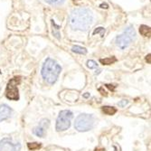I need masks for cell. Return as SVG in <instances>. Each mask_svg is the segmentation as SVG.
I'll list each match as a JSON object with an SVG mask.
<instances>
[{
    "instance_id": "1",
    "label": "cell",
    "mask_w": 151,
    "mask_h": 151,
    "mask_svg": "<svg viewBox=\"0 0 151 151\" xmlns=\"http://www.w3.org/2000/svg\"><path fill=\"white\" fill-rule=\"evenodd\" d=\"M93 21V16L90 9L81 7L72 11L69 16V23L73 30L87 31Z\"/></svg>"
},
{
    "instance_id": "2",
    "label": "cell",
    "mask_w": 151,
    "mask_h": 151,
    "mask_svg": "<svg viewBox=\"0 0 151 151\" xmlns=\"http://www.w3.org/2000/svg\"><path fill=\"white\" fill-rule=\"evenodd\" d=\"M62 72V67L51 58H47L42 67V76L49 84H54Z\"/></svg>"
},
{
    "instance_id": "3",
    "label": "cell",
    "mask_w": 151,
    "mask_h": 151,
    "mask_svg": "<svg viewBox=\"0 0 151 151\" xmlns=\"http://www.w3.org/2000/svg\"><path fill=\"white\" fill-rule=\"evenodd\" d=\"M135 38H136V32L133 26H130L128 28H126V30L121 35H119L116 37V45L123 50L127 48Z\"/></svg>"
},
{
    "instance_id": "4",
    "label": "cell",
    "mask_w": 151,
    "mask_h": 151,
    "mask_svg": "<svg viewBox=\"0 0 151 151\" xmlns=\"http://www.w3.org/2000/svg\"><path fill=\"white\" fill-rule=\"evenodd\" d=\"M94 119L92 115L90 114H81L76 118L74 122V128L80 132L89 131L93 128Z\"/></svg>"
},
{
    "instance_id": "5",
    "label": "cell",
    "mask_w": 151,
    "mask_h": 151,
    "mask_svg": "<svg viewBox=\"0 0 151 151\" xmlns=\"http://www.w3.org/2000/svg\"><path fill=\"white\" fill-rule=\"evenodd\" d=\"M73 118V114L71 110H62L60 111L58 118L56 119V130L58 132L60 131H65L71 127V121Z\"/></svg>"
},
{
    "instance_id": "6",
    "label": "cell",
    "mask_w": 151,
    "mask_h": 151,
    "mask_svg": "<svg viewBox=\"0 0 151 151\" xmlns=\"http://www.w3.org/2000/svg\"><path fill=\"white\" fill-rule=\"evenodd\" d=\"M21 78L20 77H14L11 79L7 86L5 88V97L11 100H19V93H18L17 85L20 83Z\"/></svg>"
},
{
    "instance_id": "7",
    "label": "cell",
    "mask_w": 151,
    "mask_h": 151,
    "mask_svg": "<svg viewBox=\"0 0 151 151\" xmlns=\"http://www.w3.org/2000/svg\"><path fill=\"white\" fill-rule=\"evenodd\" d=\"M20 143H13L9 137H5L0 141V151H20Z\"/></svg>"
},
{
    "instance_id": "8",
    "label": "cell",
    "mask_w": 151,
    "mask_h": 151,
    "mask_svg": "<svg viewBox=\"0 0 151 151\" xmlns=\"http://www.w3.org/2000/svg\"><path fill=\"white\" fill-rule=\"evenodd\" d=\"M50 121L47 118H43L39 125L33 129V133L39 137H43L45 135V129L49 127Z\"/></svg>"
},
{
    "instance_id": "9",
    "label": "cell",
    "mask_w": 151,
    "mask_h": 151,
    "mask_svg": "<svg viewBox=\"0 0 151 151\" xmlns=\"http://www.w3.org/2000/svg\"><path fill=\"white\" fill-rule=\"evenodd\" d=\"M12 113V110L10 107L7 106V104H2L0 105V122L5 121L10 117Z\"/></svg>"
},
{
    "instance_id": "10",
    "label": "cell",
    "mask_w": 151,
    "mask_h": 151,
    "mask_svg": "<svg viewBox=\"0 0 151 151\" xmlns=\"http://www.w3.org/2000/svg\"><path fill=\"white\" fill-rule=\"evenodd\" d=\"M102 111L105 113L106 115H114L115 113L117 112V109L114 108V107H111V106H103L102 107Z\"/></svg>"
},
{
    "instance_id": "11",
    "label": "cell",
    "mask_w": 151,
    "mask_h": 151,
    "mask_svg": "<svg viewBox=\"0 0 151 151\" xmlns=\"http://www.w3.org/2000/svg\"><path fill=\"white\" fill-rule=\"evenodd\" d=\"M117 62V59L114 57V56H111V57H108V58H104V59H100V62H102L104 65H110L112 64Z\"/></svg>"
},
{
    "instance_id": "12",
    "label": "cell",
    "mask_w": 151,
    "mask_h": 151,
    "mask_svg": "<svg viewBox=\"0 0 151 151\" xmlns=\"http://www.w3.org/2000/svg\"><path fill=\"white\" fill-rule=\"evenodd\" d=\"M72 51L73 53H79V54H86V53H87V49L84 48V47L79 46V45H74V46H72Z\"/></svg>"
},
{
    "instance_id": "13",
    "label": "cell",
    "mask_w": 151,
    "mask_h": 151,
    "mask_svg": "<svg viewBox=\"0 0 151 151\" xmlns=\"http://www.w3.org/2000/svg\"><path fill=\"white\" fill-rule=\"evenodd\" d=\"M139 32L141 35L143 36H149L150 35V27L148 26H145V24H142L139 27Z\"/></svg>"
},
{
    "instance_id": "14",
    "label": "cell",
    "mask_w": 151,
    "mask_h": 151,
    "mask_svg": "<svg viewBox=\"0 0 151 151\" xmlns=\"http://www.w3.org/2000/svg\"><path fill=\"white\" fill-rule=\"evenodd\" d=\"M27 147L30 150H36V149H39L42 147V145H41V143L33 142V143H28Z\"/></svg>"
},
{
    "instance_id": "15",
    "label": "cell",
    "mask_w": 151,
    "mask_h": 151,
    "mask_svg": "<svg viewBox=\"0 0 151 151\" xmlns=\"http://www.w3.org/2000/svg\"><path fill=\"white\" fill-rule=\"evenodd\" d=\"M45 1L50 5H62L65 0H45Z\"/></svg>"
},
{
    "instance_id": "16",
    "label": "cell",
    "mask_w": 151,
    "mask_h": 151,
    "mask_svg": "<svg viewBox=\"0 0 151 151\" xmlns=\"http://www.w3.org/2000/svg\"><path fill=\"white\" fill-rule=\"evenodd\" d=\"M87 67L89 69H96L98 67V64L95 61L93 60H89L87 62Z\"/></svg>"
},
{
    "instance_id": "17",
    "label": "cell",
    "mask_w": 151,
    "mask_h": 151,
    "mask_svg": "<svg viewBox=\"0 0 151 151\" xmlns=\"http://www.w3.org/2000/svg\"><path fill=\"white\" fill-rule=\"evenodd\" d=\"M128 103H129V100H121V102H118V106H119V107H121V108H123V107H125Z\"/></svg>"
},
{
    "instance_id": "18",
    "label": "cell",
    "mask_w": 151,
    "mask_h": 151,
    "mask_svg": "<svg viewBox=\"0 0 151 151\" xmlns=\"http://www.w3.org/2000/svg\"><path fill=\"white\" fill-rule=\"evenodd\" d=\"M105 86H106L107 88H108V89H110V91H112L115 90V87H116V86H114V85H111V84H106Z\"/></svg>"
},
{
    "instance_id": "19",
    "label": "cell",
    "mask_w": 151,
    "mask_h": 151,
    "mask_svg": "<svg viewBox=\"0 0 151 151\" xmlns=\"http://www.w3.org/2000/svg\"><path fill=\"white\" fill-rule=\"evenodd\" d=\"M103 30H105L103 27H99L98 29H95L94 30V32H93V35H96V34H98V33H100V31H103Z\"/></svg>"
},
{
    "instance_id": "20",
    "label": "cell",
    "mask_w": 151,
    "mask_h": 151,
    "mask_svg": "<svg viewBox=\"0 0 151 151\" xmlns=\"http://www.w3.org/2000/svg\"><path fill=\"white\" fill-rule=\"evenodd\" d=\"M150 56H151L150 54H148V55L146 56V60H147V62L148 61V64H150Z\"/></svg>"
},
{
    "instance_id": "21",
    "label": "cell",
    "mask_w": 151,
    "mask_h": 151,
    "mask_svg": "<svg viewBox=\"0 0 151 151\" xmlns=\"http://www.w3.org/2000/svg\"><path fill=\"white\" fill-rule=\"evenodd\" d=\"M99 91H102V95H105V96L107 95V94H106V91H102V88H100V89H99Z\"/></svg>"
},
{
    "instance_id": "22",
    "label": "cell",
    "mask_w": 151,
    "mask_h": 151,
    "mask_svg": "<svg viewBox=\"0 0 151 151\" xmlns=\"http://www.w3.org/2000/svg\"><path fill=\"white\" fill-rule=\"evenodd\" d=\"M100 7H102V8H103V7L108 8V5H106V4H105V5H104V4H102V5H100Z\"/></svg>"
},
{
    "instance_id": "23",
    "label": "cell",
    "mask_w": 151,
    "mask_h": 151,
    "mask_svg": "<svg viewBox=\"0 0 151 151\" xmlns=\"http://www.w3.org/2000/svg\"><path fill=\"white\" fill-rule=\"evenodd\" d=\"M83 97H84V98H89V97H90V93H85V94H83Z\"/></svg>"
}]
</instances>
